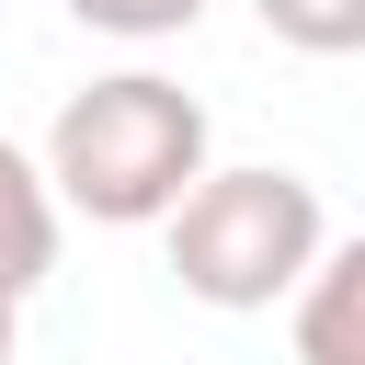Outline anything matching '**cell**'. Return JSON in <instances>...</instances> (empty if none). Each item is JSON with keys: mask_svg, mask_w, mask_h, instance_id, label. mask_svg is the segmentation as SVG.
Returning a JSON list of instances; mask_svg holds the SVG:
<instances>
[{"mask_svg": "<svg viewBox=\"0 0 365 365\" xmlns=\"http://www.w3.org/2000/svg\"><path fill=\"white\" fill-rule=\"evenodd\" d=\"M297 365H365V240L319 251V274L297 285Z\"/></svg>", "mask_w": 365, "mask_h": 365, "instance_id": "277c9868", "label": "cell"}, {"mask_svg": "<svg viewBox=\"0 0 365 365\" xmlns=\"http://www.w3.org/2000/svg\"><path fill=\"white\" fill-rule=\"evenodd\" d=\"M46 182L91 228H171L182 194L205 182V103L160 68H114L57 103L46 125Z\"/></svg>", "mask_w": 365, "mask_h": 365, "instance_id": "6da1fadb", "label": "cell"}, {"mask_svg": "<svg viewBox=\"0 0 365 365\" xmlns=\"http://www.w3.org/2000/svg\"><path fill=\"white\" fill-rule=\"evenodd\" d=\"M11 308H23V297H0V365H11Z\"/></svg>", "mask_w": 365, "mask_h": 365, "instance_id": "52a82bcc", "label": "cell"}, {"mask_svg": "<svg viewBox=\"0 0 365 365\" xmlns=\"http://www.w3.org/2000/svg\"><path fill=\"white\" fill-rule=\"evenodd\" d=\"M251 11L297 57H365V0H251Z\"/></svg>", "mask_w": 365, "mask_h": 365, "instance_id": "5b68a950", "label": "cell"}, {"mask_svg": "<svg viewBox=\"0 0 365 365\" xmlns=\"http://www.w3.org/2000/svg\"><path fill=\"white\" fill-rule=\"evenodd\" d=\"M46 274H57V182L0 137V297H34Z\"/></svg>", "mask_w": 365, "mask_h": 365, "instance_id": "3957f363", "label": "cell"}, {"mask_svg": "<svg viewBox=\"0 0 365 365\" xmlns=\"http://www.w3.org/2000/svg\"><path fill=\"white\" fill-rule=\"evenodd\" d=\"M91 34H114V46H160V34H194L205 23V0H68Z\"/></svg>", "mask_w": 365, "mask_h": 365, "instance_id": "8992f818", "label": "cell"}, {"mask_svg": "<svg viewBox=\"0 0 365 365\" xmlns=\"http://www.w3.org/2000/svg\"><path fill=\"white\" fill-rule=\"evenodd\" d=\"M319 251H331L319 182H308V171H274V160L205 171V182L182 194V217H171V274H182V297H205V308H228V319L297 297V285L319 274Z\"/></svg>", "mask_w": 365, "mask_h": 365, "instance_id": "7a4b0ae2", "label": "cell"}]
</instances>
